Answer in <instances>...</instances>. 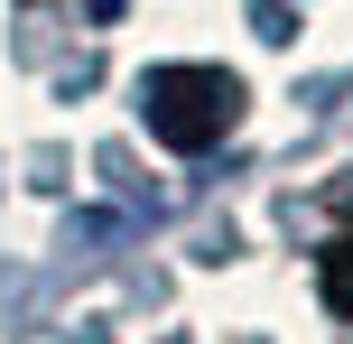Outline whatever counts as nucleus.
I'll return each instance as SVG.
<instances>
[{
	"mask_svg": "<svg viewBox=\"0 0 353 344\" xmlns=\"http://www.w3.org/2000/svg\"><path fill=\"white\" fill-rule=\"evenodd\" d=\"M140 121H149V140H168L176 159H195V149H214L242 121V84L223 65H159L140 84Z\"/></svg>",
	"mask_w": 353,
	"mask_h": 344,
	"instance_id": "1",
	"label": "nucleus"
}]
</instances>
